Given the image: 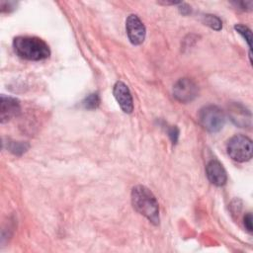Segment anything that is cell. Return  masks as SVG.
Segmentation results:
<instances>
[{"mask_svg":"<svg viewBox=\"0 0 253 253\" xmlns=\"http://www.w3.org/2000/svg\"><path fill=\"white\" fill-rule=\"evenodd\" d=\"M131 204L133 209L146 217L151 223L159 224V207L153 193L145 186H135L131 191Z\"/></svg>","mask_w":253,"mask_h":253,"instance_id":"obj_1","label":"cell"},{"mask_svg":"<svg viewBox=\"0 0 253 253\" xmlns=\"http://www.w3.org/2000/svg\"><path fill=\"white\" fill-rule=\"evenodd\" d=\"M13 47L20 57L28 60H42L50 55L47 43L38 37H16L13 41Z\"/></svg>","mask_w":253,"mask_h":253,"instance_id":"obj_2","label":"cell"},{"mask_svg":"<svg viewBox=\"0 0 253 253\" xmlns=\"http://www.w3.org/2000/svg\"><path fill=\"white\" fill-rule=\"evenodd\" d=\"M228 155L237 162H245L252 158V140L243 134L232 136L226 144Z\"/></svg>","mask_w":253,"mask_h":253,"instance_id":"obj_3","label":"cell"},{"mask_svg":"<svg viewBox=\"0 0 253 253\" xmlns=\"http://www.w3.org/2000/svg\"><path fill=\"white\" fill-rule=\"evenodd\" d=\"M199 121L202 126L210 132L219 131L225 122L223 112L216 106L210 105L201 109Z\"/></svg>","mask_w":253,"mask_h":253,"instance_id":"obj_4","label":"cell"},{"mask_svg":"<svg viewBox=\"0 0 253 253\" xmlns=\"http://www.w3.org/2000/svg\"><path fill=\"white\" fill-rule=\"evenodd\" d=\"M199 94L197 84L189 78L179 79L173 87V96L181 103L193 101Z\"/></svg>","mask_w":253,"mask_h":253,"instance_id":"obj_5","label":"cell"},{"mask_svg":"<svg viewBox=\"0 0 253 253\" xmlns=\"http://www.w3.org/2000/svg\"><path fill=\"white\" fill-rule=\"evenodd\" d=\"M126 30L128 40L132 44L138 45L143 42L145 39L146 31L143 23L140 21V19L136 15L130 14L126 18Z\"/></svg>","mask_w":253,"mask_h":253,"instance_id":"obj_6","label":"cell"},{"mask_svg":"<svg viewBox=\"0 0 253 253\" xmlns=\"http://www.w3.org/2000/svg\"><path fill=\"white\" fill-rule=\"evenodd\" d=\"M113 94L121 109L126 114H130L133 110V101L128 87L123 81H118L114 85Z\"/></svg>","mask_w":253,"mask_h":253,"instance_id":"obj_7","label":"cell"},{"mask_svg":"<svg viewBox=\"0 0 253 253\" xmlns=\"http://www.w3.org/2000/svg\"><path fill=\"white\" fill-rule=\"evenodd\" d=\"M0 106V119L2 124L17 117L21 112L19 100L13 97L2 95Z\"/></svg>","mask_w":253,"mask_h":253,"instance_id":"obj_8","label":"cell"},{"mask_svg":"<svg viewBox=\"0 0 253 253\" xmlns=\"http://www.w3.org/2000/svg\"><path fill=\"white\" fill-rule=\"evenodd\" d=\"M208 179L215 186H223L226 183V171L217 160H211L206 167Z\"/></svg>","mask_w":253,"mask_h":253,"instance_id":"obj_9","label":"cell"},{"mask_svg":"<svg viewBox=\"0 0 253 253\" xmlns=\"http://www.w3.org/2000/svg\"><path fill=\"white\" fill-rule=\"evenodd\" d=\"M228 114L230 115V118L235 125L239 126H245L247 125H250L251 115L249 111L246 110L243 106L239 104H233L230 107Z\"/></svg>","mask_w":253,"mask_h":253,"instance_id":"obj_10","label":"cell"},{"mask_svg":"<svg viewBox=\"0 0 253 253\" xmlns=\"http://www.w3.org/2000/svg\"><path fill=\"white\" fill-rule=\"evenodd\" d=\"M82 105L87 110H95L100 106V97L98 93L89 94L82 102Z\"/></svg>","mask_w":253,"mask_h":253,"instance_id":"obj_11","label":"cell"},{"mask_svg":"<svg viewBox=\"0 0 253 253\" xmlns=\"http://www.w3.org/2000/svg\"><path fill=\"white\" fill-rule=\"evenodd\" d=\"M234 29L247 42V43H248V45L250 47V50H251V46H252V33H251L250 29L248 27L244 26V25H241V24L235 25Z\"/></svg>","mask_w":253,"mask_h":253,"instance_id":"obj_12","label":"cell"},{"mask_svg":"<svg viewBox=\"0 0 253 253\" xmlns=\"http://www.w3.org/2000/svg\"><path fill=\"white\" fill-rule=\"evenodd\" d=\"M204 22L206 23V25H208L209 27H211V29H213L215 31H219L222 27L220 19L214 15H209V14L205 15Z\"/></svg>","mask_w":253,"mask_h":253,"instance_id":"obj_13","label":"cell"},{"mask_svg":"<svg viewBox=\"0 0 253 253\" xmlns=\"http://www.w3.org/2000/svg\"><path fill=\"white\" fill-rule=\"evenodd\" d=\"M29 148V145L25 142H19V141H14V142H11L10 144V151L13 152L14 154H17V155H20L22 153H24L27 149Z\"/></svg>","mask_w":253,"mask_h":253,"instance_id":"obj_14","label":"cell"},{"mask_svg":"<svg viewBox=\"0 0 253 253\" xmlns=\"http://www.w3.org/2000/svg\"><path fill=\"white\" fill-rule=\"evenodd\" d=\"M168 134H169V137L172 140V142L176 143L177 140H178V136H179V129H178V127L176 126H171L168 129Z\"/></svg>","mask_w":253,"mask_h":253,"instance_id":"obj_15","label":"cell"},{"mask_svg":"<svg viewBox=\"0 0 253 253\" xmlns=\"http://www.w3.org/2000/svg\"><path fill=\"white\" fill-rule=\"evenodd\" d=\"M244 226H245V228H246L249 232H252V230H253L252 214H251L250 212H248V213L244 216Z\"/></svg>","mask_w":253,"mask_h":253,"instance_id":"obj_16","label":"cell"},{"mask_svg":"<svg viewBox=\"0 0 253 253\" xmlns=\"http://www.w3.org/2000/svg\"><path fill=\"white\" fill-rule=\"evenodd\" d=\"M240 7L243 9V10H247V9H251L252 7V2L251 1H246V2H240L239 3Z\"/></svg>","mask_w":253,"mask_h":253,"instance_id":"obj_17","label":"cell"}]
</instances>
